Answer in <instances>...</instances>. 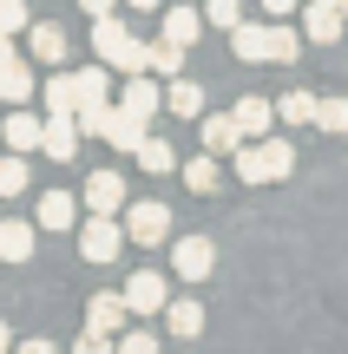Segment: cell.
I'll return each instance as SVG.
<instances>
[{
  "label": "cell",
  "instance_id": "obj_1",
  "mask_svg": "<svg viewBox=\"0 0 348 354\" xmlns=\"http://www.w3.org/2000/svg\"><path fill=\"white\" fill-rule=\"evenodd\" d=\"M230 46H237V59H244V66H296L302 33H296V26H263V20H244V26H230Z\"/></svg>",
  "mask_w": 348,
  "mask_h": 354
},
{
  "label": "cell",
  "instance_id": "obj_2",
  "mask_svg": "<svg viewBox=\"0 0 348 354\" xmlns=\"http://www.w3.org/2000/svg\"><path fill=\"white\" fill-rule=\"evenodd\" d=\"M92 53H99V66H112V73H145V39H131V26L118 20V13H105V20H92Z\"/></svg>",
  "mask_w": 348,
  "mask_h": 354
},
{
  "label": "cell",
  "instance_id": "obj_3",
  "mask_svg": "<svg viewBox=\"0 0 348 354\" xmlns=\"http://www.w3.org/2000/svg\"><path fill=\"white\" fill-rule=\"evenodd\" d=\"M230 171L244 177V184H276V177L296 171V151H289V138H250Z\"/></svg>",
  "mask_w": 348,
  "mask_h": 354
},
{
  "label": "cell",
  "instance_id": "obj_4",
  "mask_svg": "<svg viewBox=\"0 0 348 354\" xmlns=\"http://www.w3.org/2000/svg\"><path fill=\"white\" fill-rule=\"evenodd\" d=\"M118 250H125V223L118 216H86L79 223V256L86 263H112Z\"/></svg>",
  "mask_w": 348,
  "mask_h": 354
},
{
  "label": "cell",
  "instance_id": "obj_5",
  "mask_svg": "<svg viewBox=\"0 0 348 354\" xmlns=\"http://www.w3.org/2000/svg\"><path fill=\"white\" fill-rule=\"evenodd\" d=\"M125 236H131V243H145V250H158V243H171V210H165L158 197L131 203V210H125Z\"/></svg>",
  "mask_w": 348,
  "mask_h": 354
},
{
  "label": "cell",
  "instance_id": "obj_6",
  "mask_svg": "<svg viewBox=\"0 0 348 354\" xmlns=\"http://www.w3.org/2000/svg\"><path fill=\"white\" fill-rule=\"evenodd\" d=\"M210 269H217V243H210V236H178V243H171V276L204 282Z\"/></svg>",
  "mask_w": 348,
  "mask_h": 354
},
{
  "label": "cell",
  "instance_id": "obj_7",
  "mask_svg": "<svg viewBox=\"0 0 348 354\" xmlns=\"http://www.w3.org/2000/svg\"><path fill=\"white\" fill-rule=\"evenodd\" d=\"M125 302H131V315H165V308H171V282L158 276V269H131Z\"/></svg>",
  "mask_w": 348,
  "mask_h": 354
},
{
  "label": "cell",
  "instance_id": "obj_8",
  "mask_svg": "<svg viewBox=\"0 0 348 354\" xmlns=\"http://www.w3.org/2000/svg\"><path fill=\"white\" fill-rule=\"evenodd\" d=\"M342 26H348V13L336 0H309V7H302V39H315V46H336Z\"/></svg>",
  "mask_w": 348,
  "mask_h": 354
},
{
  "label": "cell",
  "instance_id": "obj_9",
  "mask_svg": "<svg viewBox=\"0 0 348 354\" xmlns=\"http://www.w3.org/2000/svg\"><path fill=\"white\" fill-rule=\"evenodd\" d=\"M86 328H99V335H112V342H118V335L131 328V302H125V289H118V295H92V302H86Z\"/></svg>",
  "mask_w": 348,
  "mask_h": 354
},
{
  "label": "cell",
  "instance_id": "obj_10",
  "mask_svg": "<svg viewBox=\"0 0 348 354\" xmlns=\"http://www.w3.org/2000/svg\"><path fill=\"white\" fill-rule=\"evenodd\" d=\"M0 131H7V145H13V151H20V158L46 145V118H33V112H26V105H13V112L0 118Z\"/></svg>",
  "mask_w": 348,
  "mask_h": 354
},
{
  "label": "cell",
  "instance_id": "obj_11",
  "mask_svg": "<svg viewBox=\"0 0 348 354\" xmlns=\"http://www.w3.org/2000/svg\"><path fill=\"white\" fill-rule=\"evenodd\" d=\"M118 105H125L131 118H158V112H165V92H158V79H152V73H131V79H125V92H118Z\"/></svg>",
  "mask_w": 348,
  "mask_h": 354
},
{
  "label": "cell",
  "instance_id": "obj_12",
  "mask_svg": "<svg viewBox=\"0 0 348 354\" xmlns=\"http://www.w3.org/2000/svg\"><path fill=\"white\" fill-rule=\"evenodd\" d=\"M118 203H125V177L118 171H92L86 177V210L92 216H118Z\"/></svg>",
  "mask_w": 348,
  "mask_h": 354
},
{
  "label": "cell",
  "instance_id": "obj_13",
  "mask_svg": "<svg viewBox=\"0 0 348 354\" xmlns=\"http://www.w3.org/2000/svg\"><path fill=\"white\" fill-rule=\"evenodd\" d=\"M244 125H237V112H223V118H204V151L210 158H237V151H244Z\"/></svg>",
  "mask_w": 348,
  "mask_h": 354
},
{
  "label": "cell",
  "instance_id": "obj_14",
  "mask_svg": "<svg viewBox=\"0 0 348 354\" xmlns=\"http://www.w3.org/2000/svg\"><path fill=\"white\" fill-rule=\"evenodd\" d=\"M33 223L39 230H79V197H73V190H46L39 210H33Z\"/></svg>",
  "mask_w": 348,
  "mask_h": 354
},
{
  "label": "cell",
  "instance_id": "obj_15",
  "mask_svg": "<svg viewBox=\"0 0 348 354\" xmlns=\"http://www.w3.org/2000/svg\"><path fill=\"white\" fill-rule=\"evenodd\" d=\"M145 125H152V118H131L125 105H112V125H105V145H112V151H131V158H138V145L152 138Z\"/></svg>",
  "mask_w": 348,
  "mask_h": 354
},
{
  "label": "cell",
  "instance_id": "obj_16",
  "mask_svg": "<svg viewBox=\"0 0 348 354\" xmlns=\"http://www.w3.org/2000/svg\"><path fill=\"white\" fill-rule=\"evenodd\" d=\"M79 138H86L79 118H46V145H39V151H46L53 165H73V158H79Z\"/></svg>",
  "mask_w": 348,
  "mask_h": 354
},
{
  "label": "cell",
  "instance_id": "obj_17",
  "mask_svg": "<svg viewBox=\"0 0 348 354\" xmlns=\"http://www.w3.org/2000/svg\"><path fill=\"white\" fill-rule=\"evenodd\" d=\"M165 328L178 335V342H197V335H204V302H191V295H171Z\"/></svg>",
  "mask_w": 348,
  "mask_h": 354
},
{
  "label": "cell",
  "instance_id": "obj_18",
  "mask_svg": "<svg viewBox=\"0 0 348 354\" xmlns=\"http://www.w3.org/2000/svg\"><path fill=\"white\" fill-rule=\"evenodd\" d=\"M26 53H33L39 66H59V59H66V26H53V20L26 26Z\"/></svg>",
  "mask_w": 348,
  "mask_h": 354
},
{
  "label": "cell",
  "instance_id": "obj_19",
  "mask_svg": "<svg viewBox=\"0 0 348 354\" xmlns=\"http://www.w3.org/2000/svg\"><path fill=\"white\" fill-rule=\"evenodd\" d=\"M204 26H210V20H204L197 7H171V13H165V39H171V46H184V53L197 46V33H204Z\"/></svg>",
  "mask_w": 348,
  "mask_h": 354
},
{
  "label": "cell",
  "instance_id": "obj_20",
  "mask_svg": "<svg viewBox=\"0 0 348 354\" xmlns=\"http://www.w3.org/2000/svg\"><path fill=\"white\" fill-rule=\"evenodd\" d=\"M46 118H79V79L73 73L46 79Z\"/></svg>",
  "mask_w": 348,
  "mask_h": 354
},
{
  "label": "cell",
  "instance_id": "obj_21",
  "mask_svg": "<svg viewBox=\"0 0 348 354\" xmlns=\"http://www.w3.org/2000/svg\"><path fill=\"white\" fill-rule=\"evenodd\" d=\"M33 256V223L26 216H7L0 223V263H26Z\"/></svg>",
  "mask_w": 348,
  "mask_h": 354
},
{
  "label": "cell",
  "instance_id": "obj_22",
  "mask_svg": "<svg viewBox=\"0 0 348 354\" xmlns=\"http://www.w3.org/2000/svg\"><path fill=\"white\" fill-rule=\"evenodd\" d=\"M79 112H92V105H112L105 92H112V66H79Z\"/></svg>",
  "mask_w": 348,
  "mask_h": 354
},
{
  "label": "cell",
  "instance_id": "obj_23",
  "mask_svg": "<svg viewBox=\"0 0 348 354\" xmlns=\"http://www.w3.org/2000/svg\"><path fill=\"white\" fill-rule=\"evenodd\" d=\"M165 112L171 118H197L204 112V86H197V79H171L165 86Z\"/></svg>",
  "mask_w": 348,
  "mask_h": 354
},
{
  "label": "cell",
  "instance_id": "obj_24",
  "mask_svg": "<svg viewBox=\"0 0 348 354\" xmlns=\"http://www.w3.org/2000/svg\"><path fill=\"white\" fill-rule=\"evenodd\" d=\"M237 125H244V138H270L276 105H270V99H237Z\"/></svg>",
  "mask_w": 348,
  "mask_h": 354
},
{
  "label": "cell",
  "instance_id": "obj_25",
  "mask_svg": "<svg viewBox=\"0 0 348 354\" xmlns=\"http://www.w3.org/2000/svg\"><path fill=\"white\" fill-rule=\"evenodd\" d=\"M0 99H7V105H26V99H33V66H26V59L0 66Z\"/></svg>",
  "mask_w": 348,
  "mask_h": 354
},
{
  "label": "cell",
  "instance_id": "obj_26",
  "mask_svg": "<svg viewBox=\"0 0 348 354\" xmlns=\"http://www.w3.org/2000/svg\"><path fill=\"white\" fill-rule=\"evenodd\" d=\"M145 73H152V79H178L184 73V46H171V39L145 46Z\"/></svg>",
  "mask_w": 348,
  "mask_h": 354
},
{
  "label": "cell",
  "instance_id": "obj_27",
  "mask_svg": "<svg viewBox=\"0 0 348 354\" xmlns=\"http://www.w3.org/2000/svg\"><path fill=\"white\" fill-rule=\"evenodd\" d=\"M138 171L145 177H171V171H178V151H171L165 138H145L138 145Z\"/></svg>",
  "mask_w": 348,
  "mask_h": 354
},
{
  "label": "cell",
  "instance_id": "obj_28",
  "mask_svg": "<svg viewBox=\"0 0 348 354\" xmlns=\"http://www.w3.org/2000/svg\"><path fill=\"white\" fill-rule=\"evenodd\" d=\"M315 105H322V99H315V92H283V99H276V118H289V125H315Z\"/></svg>",
  "mask_w": 348,
  "mask_h": 354
},
{
  "label": "cell",
  "instance_id": "obj_29",
  "mask_svg": "<svg viewBox=\"0 0 348 354\" xmlns=\"http://www.w3.org/2000/svg\"><path fill=\"white\" fill-rule=\"evenodd\" d=\"M26 177H33V171H26V158H20V151H7V158H0V197H20Z\"/></svg>",
  "mask_w": 348,
  "mask_h": 354
},
{
  "label": "cell",
  "instance_id": "obj_30",
  "mask_svg": "<svg viewBox=\"0 0 348 354\" xmlns=\"http://www.w3.org/2000/svg\"><path fill=\"white\" fill-rule=\"evenodd\" d=\"M184 184H191V190H217V158H191V165H184Z\"/></svg>",
  "mask_w": 348,
  "mask_h": 354
},
{
  "label": "cell",
  "instance_id": "obj_31",
  "mask_svg": "<svg viewBox=\"0 0 348 354\" xmlns=\"http://www.w3.org/2000/svg\"><path fill=\"white\" fill-rule=\"evenodd\" d=\"M204 20L210 26H244V0H204Z\"/></svg>",
  "mask_w": 348,
  "mask_h": 354
},
{
  "label": "cell",
  "instance_id": "obj_32",
  "mask_svg": "<svg viewBox=\"0 0 348 354\" xmlns=\"http://www.w3.org/2000/svg\"><path fill=\"white\" fill-rule=\"evenodd\" d=\"M315 125L322 131H348V99H322L315 105Z\"/></svg>",
  "mask_w": 348,
  "mask_h": 354
},
{
  "label": "cell",
  "instance_id": "obj_33",
  "mask_svg": "<svg viewBox=\"0 0 348 354\" xmlns=\"http://www.w3.org/2000/svg\"><path fill=\"white\" fill-rule=\"evenodd\" d=\"M118 354H158V335L152 328H125L118 335Z\"/></svg>",
  "mask_w": 348,
  "mask_h": 354
},
{
  "label": "cell",
  "instance_id": "obj_34",
  "mask_svg": "<svg viewBox=\"0 0 348 354\" xmlns=\"http://www.w3.org/2000/svg\"><path fill=\"white\" fill-rule=\"evenodd\" d=\"M73 354H118V342H112V335H99V328H86L73 342Z\"/></svg>",
  "mask_w": 348,
  "mask_h": 354
},
{
  "label": "cell",
  "instance_id": "obj_35",
  "mask_svg": "<svg viewBox=\"0 0 348 354\" xmlns=\"http://www.w3.org/2000/svg\"><path fill=\"white\" fill-rule=\"evenodd\" d=\"M0 33H26V0H0Z\"/></svg>",
  "mask_w": 348,
  "mask_h": 354
},
{
  "label": "cell",
  "instance_id": "obj_36",
  "mask_svg": "<svg viewBox=\"0 0 348 354\" xmlns=\"http://www.w3.org/2000/svg\"><path fill=\"white\" fill-rule=\"evenodd\" d=\"M263 13H283L289 20V13H302V0H263Z\"/></svg>",
  "mask_w": 348,
  "mask_h": 354
},
{
  "label": "cell",
  "instance_id": "obj_37",
  "mask_svg": "<svg viewBox=\"0 0 348 354\" xmlns=\"http://www.w3.org/2000/svg\"><path fill=\"white\" fill-rule=\"evenodd\" d=\"M79 7H86V13H92V20H105V13H112V7H118V0H79Z\"/></svg>",
  "mask_w": 348,
  "mask_h": 354
},
{
  "label": "cell",
  "instance_id": "obj_38",
  "mask_svg": "<svg viewBox=\"0 0 348 354\" xmlns=\"http://www.w3.org/2000/svg\"><path fill=\"white\" fill-rule=\"evenodd\" d=\"M20 354H59L53 342H20Z\"/></svg>",
  "mask_w": 348,
  "mask_h": 354
},
{
  "label": "cell",
  "instance_id": "obj_39",
  "mask_svg": "<svg viewBox=\"0 0 348 354\" xmlns=\"http://www.w3.org/2000/svg\"><path fill=\"white\" fill-rule=\"evenodd\" d=\"M13 348V328H7V322H0V354H7Z\"/></svg>",
  "mask_w": 348,
  "mask_h": 354
},
{
  "label": "cell",
  "instance_id": "obj_40",
  "mask_svg": "<svg viewBox=\"0 0 348 354\" xmlns=\"http://www.w3.org/2000/svg\"><path fill=\"white\" fill-rule=\"evenodd\" d=\"M125 7H138V13H152V7H158V0H125Z\"/></svg>",
  "mask_w": 348,
  "mask_h": 354
},
{
  "label": "cell",
  "instance_id": "obj_41",
  "mask_svg": "<svg viewBox=\"0 0 348 354\" xmlns=\"http://www.w3.org/2000/svg\"><path fill=\"white\" fill-rule=\"evenodd\" d=\"M336 7H342V13H348V0H336Z\"/></svg>",
  "mask_w": 348,
  "mask_h": 354
}]
</instances>
